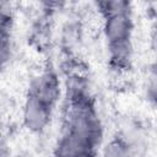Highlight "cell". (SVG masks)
Returning <instances> with one entry per match:
<instances>
[{"label": "cell", "instance_id": "obj_1", "mask_svg": "<svg viewBox=\"0 0 157 157\" xmlns=\"http://www.w3.org/2000/svg\"><path fill=\"white\" fill-rule=\"evenodd\" d=\"M97 7L103 16V33L112 63L123 66L131 54L134 32L131 4L128 1H99Z\"/></svg>", "mask_w": 157, "mask_h": 157}, {"label": "cell", "instance_id": "obj_2", "mask_svg": "<svg viewBox=\"0 0 157 157\" xmlns=\"http://www.w3.org/2000/svg\"><path fill=\"white\" fill-rule=\"evenodd\" d=\"M98 146L93 139L64 129L54 146V157H94Z\"/></svg>", "mask_w": 157, "mask_h": 157}, {"label": "cell", "instance_id": "obj_3", "mask_svg": "<svg viewBox=\"0 0 157 157\" xmlns=\"http://www.w3.org/2000/svg\"><path fill=\"white\" fill-rule=\"evenodd\" d=\"M53 112L54 107L27 93L22 110L23 126L29 132L42 134L48 128L53 117Z\"/></svg>", "mask_w": 157, "mask_h": 157}, {"label": "cell", "instance_id": "obj_4", "mask_svg": "<svg viewBox=\"0 0 157 157\" xmlns=\"http://www.w3.org/2000/svg\"><path fill=\"white\" fill-rule=\"evenodd\" d=\"M60 80L53 70H45L33 78L28 90V94L37 97L54 108L60 98Z\"/></svg>", "mask_w": 157, "mask_h": 157}, {"label": "cell", "instance_id": "obj_5", "mask_svg": "<svg viewBox=\"0 0 157 157\" xmlns=\"http://www.w3.org/2000/svg\"><path fill=\"white\" fill-rule=\"evenodd\" d=\"M102 157H135V151L123 135H117L104 145Z\"/></svg>", "mask_w": 157, "mask_h": 157}, {"label": "cell", "instance_id": "obj_6", "mask_svg": "<svg viewBox=\"0 0 157 157\" xmlns=\"http://www.w3.org/2000/svg\"><path fill=\"white\" fill-rule=\"evenodd\" d=\"M10 15L0 5V70L4 67L10 56Z\"/></svg>", "mask_w": 157, "mask_h": 157}, {"label": "cell", "instance_id": "obj_7", "mask_svg": "<svg viewBox=\"0 0 157 157\" xmlns=\"http://www.w3.org/2000/svg\"><path fill=\"white\" fill-rule=\"evenodd\" d=\"M11 150L7 144V141L0 136V157H10Z\"/></svg>", "mask_w": 157, "mask_h": 157}]
</instances>
